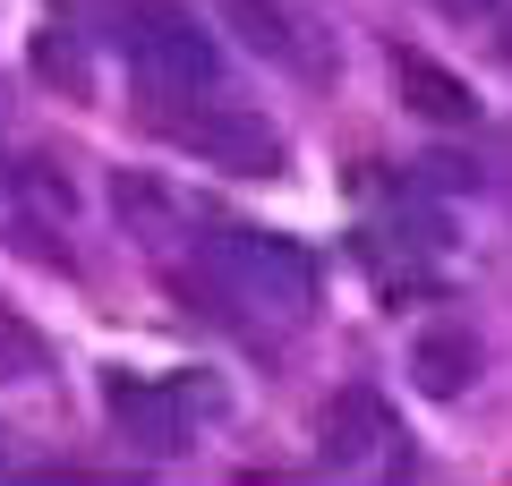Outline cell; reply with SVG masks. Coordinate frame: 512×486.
<instances>
[{
	"label": "cell",
	"mask_w": 512,
	"mask_h": 486,
	"mask_svg": "<svg viewBox=\"0 0 512 486\" xmlns=\"http://www.w3.org/2000/svg\"><path fill=\"white\" fill-rule=\"evenodd\" d=\"M410 384L427 401H461L478 384V333L470 324H427L419 342H410Z\"/></svg>",
	"instance_id": "obj_5"
},
{
	"label": "cell",
	"mask_w": 512,
	"mask_h": 486,
	"mask_svg": "<svg viewBox=\"0 0 512 486\" xmlns=\"http://www.w3.org/2000/svg\"><path fill=\"white\" fill-rule=\"evenodd\" d=\"M214 9H222V26H231L256 60H274V69H316L308 35H299V18L282 9V0H214Z\"/></svg>",
	"instance_id": "obj_6"
},
{
	"label": "cell",
	"mask_w": 512,
	"mask_h": 486,
	"mask_svg": "<svg viewBox=\"0 0 512 486\" xmlns=\"http://www.w3.org/2000/svg\"><path fill=\"white\" fill-rule=\"evenodd\" d=\"M35 69H43V77H60L69 94L86 86V69H77V52H69V43H43V52H35Z\"/></svg>",
	"instance_id": "obj_10"
},
{
	"label": "cell",
	"mask_w": 512,
	"mask_h": 486,
	"mask_svg": "<svg viewBox=\"0 0 512 486\" xmlns=\"http://www.w3.org/2000/svg\"><path fill=\"white\" fill-rule=\"evenodd\" d=\"M103 401H111V418L128 427V444H146V452H180V401H171L163 384H146V376H111V384H103Z\"/></svg>",
	"instance_id": "obj_7"
},
{
	"label": "cell",
	"mask_w": 512,
	"mask_h": 486,
	"mask_svg": "<svg viewBox=\"0 0 512 486\" xmlns=\"http://www.w3.org/2000/svg\"><path fill=\"white\" fill-rule=\"evenodd\" d=\"M0 367H9V384L43 376V342H35V333H18V324H0Z\"/></svg>",
	"instance_id": "obj_9"
},
{
	"label": "cell",
	"mask_w": 512,
	"mask_h": 486,
	"mask_svg": "<svg viewBox=\"0 0 512 486\" xmlns=\"http://www.w3.org/2000/svg\"><path fill=\"white\" fill-rule=\"evenodd\" d=\"M120 9V52H128V69L146 77L154 94H205L214 86V43H205V26L188 18L180 0H111Z\"/></svg>",
	"instance_id": "obj_1"
},
{
	"label": "cell",
	"mask_w": 512,
	"mask_h": 486,
	"mask_svg": "<svg viewBox=\"0 0 512 486\" xmlns=\"http://www.w3.org/2000/svg\"><path fill=\"white\" fill-rule=\"evenodd\" d=\"M427 9H436V18H487L495 0H427Z\"/></svg>",
	"instance_id": "obj_11"
},
{
	"label": "cell",
	"mask_w": 512,
	"mask_h": 486,
	"mask_svg": "<svg viewBox=\"0 0 512 486\" xmlns=\"http://www.w3.org/2000/svg\"><path fill=\"white\" fill-rule=\"evenodd\" d=\"M316 435H325V461L359 469L376 444H393V418H384V401H376V393H333V401H325V418H316Z\"/></svg>",
	"instance_id": "obj_8"
},
{
	"label": "cell",
	"mask_w": 512,
	"mask_h": 486,
	"mask_svg": "<svg viewBox=\"0 0 512 486\" xmlns=\"http://www.w3.org/2000/svg\"><path fill=\"white\" fill-rule=\"evenodd\" d=\"M393 94H402V111H419V120H436V128H470L478 120L470 77H453L427 52H393Z\"/></svg>",
	"instance_id": "obj_4"
},
{
	"label": "cell",
	"mask_w": 512,
	"mask_h": 486,
	"mask_svg": "<svg viewBox=\"0 0 512 486\" xmlns=\"http://www.w3.org/2000/svg\"><path fill=\"white\" fill-rule=\"evenodd\" d=\"M222 273H231L248 299H265V307H308L316 299V265H308V248L299 239H282V231H222Z\"/></svg>",
	"instance_id": "obj_3"
},
{
	"label": "cell",
	"mask_w": 512,
	"mask_h": 486,
	"mask_svg": "<svg viewBox=\"0 0 512 486\" xmlns=\"http://www.w3.org/2000/svg\"><path fill=\"white\" fill-rule=\"evenodd\" d=\"M163 137L180 145V154H197V162H214V171H231V180H282V162H291L282 128L265 120V111H248V103L163 111Z\"/></svg>",
	"instance_id": "obj_2"
}]
</instances>
